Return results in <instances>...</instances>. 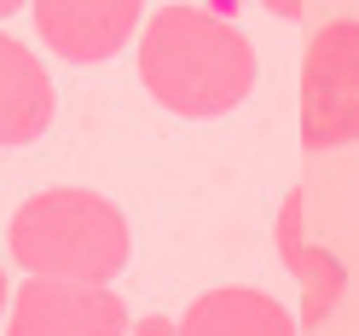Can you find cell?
Instances as JSON below:
<instances>
[{
  "label": "cell",
  "mask_w": 359,
  "mask_h": 336,
  "mask_svg": "<svg viewBox=\"0 0 359 336\" xmlns=\"http://www.w3.org/2000/svg\"><path fill=\"white\" fill-rule=\"evenodd\" d=\"M145 93L186 122H215L255 93L261 58L255 41L232 18H215L203 6H163L133 35Z\"/></svg>",
  "instance_id": "6da1fadb"
},
{
  "label": "cell",
  "mask_w": 359,
  "mask_h": 336,
  "mask_svg": "<svg viewBox=\"0 0 359 336\" xmlns=\"http://www.w3.org/2000/svg\"><path fill=\"white\" fill-rule=\"evenodd\" d=\"M6 250L24 267V278L116 284L133 261V227L104 191L47 186L12 209Z\"/></svg>",
  "instance_id": "7a4b0ae2"
},
{
  "label": "cell",
  "mask_w": 359,
  "mask_h": 336,
  "mask_svg": "<svg viewBox=\"0 0 359 336\" xmlns=\"http://www.w3.org/2000/svg\"><path fill=\"white\" fill-rule=\"evenodd\" d=\"M359 145V18H330L302 53V151Z\"/></svg>",
  "instance_id": "3957f363"
},
{
  "label": "cell",
  "mask_w": 359,
  "mask_h": 336,
  "mask_svg": "<svg viewBox=\"0 0 359 336\" xmlns=\"http://www.w3.org/2000/svg\"><path fill=\"white\" fill-rule=\"evenodd\" d=\"M128 302L110 284L76 278H24L12 290L0 336H128Z\"/></svg>",
  "instance_id": "277c9868"
},
{
  "label": "cell",
  "mask_w": 359,
  "mask_h": 336,
  "mask_svg": "<svg viewBox=\"0 0 359 336\" xmlns=\"http://www.w3.org/2000/svg\"><path fill=\"white\" fill-rule=\"evenodd\" d=\"M41 47L64 64H104L145 24V0H29Z\"/></svg>",
  "instance_id": "5b68a950"
},
{
  "label": "cell",
  "mask_w": 359,
  "mask_h": 336,
  "mask_svg": "<svg viewBox=\"0 0 359 336\" xmlns=\"http://www.w3.org/2000/svg\"><path fill=\"white\" fill-rule=\"evenodd\" d=\"M273 243H278V261L302 284V325H325L336 313V302H342V290H348V267L319 238H307V197L302 191L284 197V209L273 220Z\"/></svg>",
  "instance_id": "8992f818"
},
{
  "label": "cell",
  "mask_w": 359,
  "mask_h": 336,
  "mask_svg": "<svg viewBox=\"0 0 359 336\" xmlns=\"http://www.w3.org/2000/svg\"><path fill=\"white\" fill-rule=\"evenodd\" d=\"M53 110H58V93L47 64L18 35H0V145L6 151L35 145L53 128Z\"/></svg>",
  "instance_id": "52a82bcc"
},
{
  "label": "cell",
  "mask_w": 359,
  "mask_h": 336,
  "mask_svg": "<svg viewBox=\"0 0 359 336\" xmlns=\"http://www.w3.org/2000/svg\"><path fill=\"white\" fill-rule=\"evenodd\" d=\"M174 330L180 336H302L296 313H290L273 290H255V284L203 290V296L174 319Z\"/></svg>",
  "instance_id": "ba28073f"
},
{
  "label": "cell",
  "mask_w": 359,
  "mask_h": 336,
  "mask_svg": "<svg viewBox=\"0 0 359 336\" xmlns=\"http://www.w3.org/2000/svg\"><path fill=\"white\" fill-rule=\"evenodd\" d=\"M128 336H180V330H174V319H163V313H145V319H133Z\"/></svg>",
  "instance_id": "9c48e42d"
},
{
  "label": "cell",
  "mask_w": 359,
  "mask_h": 336,
  "mask_svg": "<svg viewBox=\"0 0 359 336\" xmlns=\"http://www.w3.org/2000/svg\"><path fill=\"white\" fill-rule=\"evenodd\" d=\"M302 6H307V0H261V12L284 18V24H296V18H302Z\"/></svg>",
  "instance_id": "30bf717a"
},
{
  "label": "cell",
  "mask_w": 359,
  "mask_h": 336,
  "mask_svg": "<svg viewBox=\"0 0 359 336\" xmlns=\"http://www.w3.org/2000/svg\"><path fill=\"white\" fill-rule=\"evenodd\" d=\"M6 307H12V278H6V267H0V325H6Z\"/></svg>",
  "instance_id": "8fae6325"
},
{
  "label": "cell",
  "mask_w": 359,
  "mask_h": 336,
  "mask_svg": "<svg viewBox=\"0 0 359 336\" xmlns=\"http://www.w3.org/2000/svg\"><path fill=\"white\" fill-rule=\"evenodd\" d=\"M24 6H29V0H0V24H6L12 12H24Z\"/></svg>",
  "instance_id": "7c38bea8"
}]
</instances>
